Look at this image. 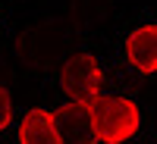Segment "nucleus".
Masks as SVG:
<instances>
[{"label": "nucleus", "instance_id": "f257e3e1", "mask_svg": "<svg viewBox=\"0 0 157 144\" xmlns=\"http://www.w3.org/2000/svg\"><path fill=\"white\" fill-rule=\"evenodd\" d=\"M98 144H126L141 128V107L126 94H104L91 107Z\"/></svg>", "mask_w": 157, "mask_h": 144}, {"label": "nucleus", "instance_id": "f03ea898", "mask_svg": "<svg viewBox=\"0 0 157 144\" xmlns=\"http://www.w3.org/2000/svg\"><path fill=\"white\" fill-rule=\"evenodd\" d=\"M60 91H63V100H69V103L94 107L104 97V69H101L98 57L72 54V57L63 60V66H60Z\"/></svg>", "mask_w": 157, "mask_h": 144}, {"label": "nucleus", "instance_id": "7ed1b4c3", "mask_svg": "<svg viewBox=\"0 0 157 144\" xmlns=\"http://www.w3.org/2000/svg\"><path fill=\"white\" fill-rule=\"evenodd\" d=\"M126 63L138 75H157V22L135 25L123 41Z\"/></svg>", "mask_w": 157, "mask_h": 144}, {"label": "nucleus", "instance_id": "20e7f679", "mask_svg": "<svg viewBox=\"0 0 157 144\" xmlns=\"http://www.w3.org/2000/svg\"><path fill=\"white\" fill-rule=\"evenodd\" d=\"M54 116H57V128H60V144H98L91 107L63 100L54 110Z\"/></svg>", "mask_w": 157, "mask_h": 144}, {"label": "nucleus", "instance_id": "39448f33", "mask_svg": "<svg viewBox=\"0 0 157 144\" xmlns=\"http://www.w3.org/2000/svg\"><path fill=\"white\" fill-rule=\"evenodd\" d=\"M16 141L19 144H60V128H57L54 110H44V107L25 110L22 122L16 128Z\"/></svg>", "mask_w": 157, "mask_h": 144}, {"label": "nucleus", "instance_id": "423d86ee", "mask_svg": "<svg viewBox=\"0 0 157 144\" xmlns=\"http://www.w3.org/2000/svg\"><path fill=\"white\" fill-rule=\"evenodd\" d=\"M10 122H13V97H10V91L0 85V135L10 128Z\"/></svg>", "mask_w": 157, "mask_h": 144}, {"label": "nucleus", "instance_id": "0eeeda50", "mask_svg": "<svg viewBox=\"0 0 157 144\" xmlns=\"http://www.w3.org/2000/svg\"><path fill=\"white\" fill-rule=\"evenodd\" d=\"M154 144H157V141H154Z\"/></svg>", "mask_w": 157, "mask_h": 144}]
</instances>
